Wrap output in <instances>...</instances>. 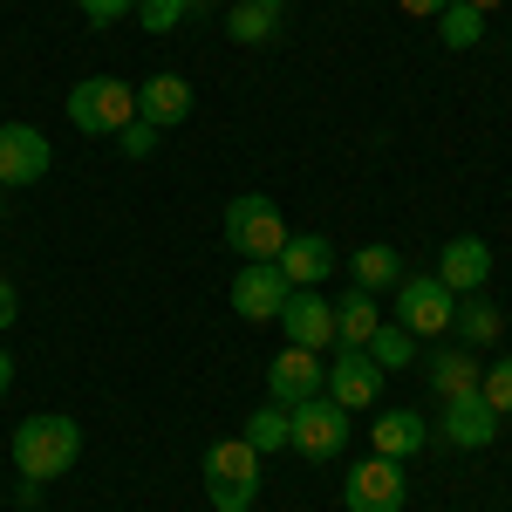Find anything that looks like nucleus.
Instances as JSON below:
<instances>
[{"label": "nucleus", "instance_id": "1", "mask_svg": "<svg viewBox=\"0 0 512 512\" xmlns=\"http://www.w3.org/2000/svg\"><path fill=\"white\" fill-rule=\"evenodd\" d=\"M76 458H82V424L76 417L41 410V417H28V424H14V472L21 478L48 485V478L76 472Z\"/></svg>", "mask_w": 512, "mask_h": 512}, {"label": "nucleus", "instance_id": "2", "mask_svg": "<svg viewBox=\"0 0 512 512\" xmlns=\"http://www.w3.org/2000/svg\"><path fill=\"white\" fill-rule=\"evenodd\" d=\"M205 499H212V512H253V499H260V451L246 437L205 444Z\"/></svg>", "mask_w": 512, "mask_h": 512}, {"label": "nucleus", "instance_id": "3", "mask_svg": "<svg viewBox=\"0 0 512 512\" xmlns=\"http://www.w3.org/2000/svg\"><path fill=\"white\" fill-rule=\"evenodd\" d=\"M219 233H226V246H233L239 260H280L287 219H280V205L267 192H239L226 205V219H219Z\"/></svg>", "mask_w": 512, "mask_h": 512}, {"label": "nucleus", "instance_id": "4", "mask_svg": "<svg viewBox=\"0 0 512 512\" xmlns=\"http://www.w3.org/2000/svg\"><path fill=\"white\" fill-rule=\"evenodd\" d=\"M62 103H69V123H76L82 137H117L123 123L137 117V89L117 76H82Z\"/></svg>", "mask_w": 512, "mask_h": 512}, {"label": "nucleus", "instance_id": "5", "mask_svg": "<svg viewBox=\"0 0 512 512\" xmlns=\"http://www.w3.org/2000/svg\"><path fill=\"white\" fill-rule=\"evenodd\" d=\"M349 431H355V424H349V410H342V403H335L328 390L287 410V451H301V458H315V465H328V458H342V444H349Z\"/></svg>", "mask_w": 512, "mask_h": 512}, {"label": "nucleus", "instance_id": "6", "mask_svg": "<svg viewBox=\"0 0 512 512\" xmlns=\"http://www.w3.org/2000/svg\"><path fill=\"white\" fill-rule=\"evenodd\" d=\"M451 308H458V294L437 274H403L396 280V328H410L417 342H424V335H444V328H451Z\"/></svg>", "mask_w": 512, "mask_h": 512}, {"label": "nucleus", "instance_id": "7", "mask_svg": "<svg viewBox=\"0 0 512 512\" xmlns=\"http://www.w3.org/2000/svg\"><path fill=\"white\" fill-rule=\"evenodd\" d=\"M451 451H485L499 437V410L485 403V390H465V396H444L437 403V424H431Z\"/></svg>", "mask_w": 512, "mask_h": 512}, {"label": "nucleus", "instance_id": "8", "mask_svg": "<svg viewBox=\"0 0 512 512\" xmlns=\"http://www.w3.org/2000/svg\"><path fill=\"white\" fill-rule=\"evenodd\" d=\"M403 499H410V478H403L396 458H369L342 478V506L349 512H403Z\"/></svg>", "mask_w": 512, "mask_h": 512}, {"label": "nucleus", "instance_id": "9", "mask_svg": "<svg viewBox=\"0 0 512 512\" xmlns=\"http://www.w3.org/2000/svg\"><path fill=\"white\" fill-rule=\"evenodd\" d=\"M48 137H41L35 123H0V192H21V185H41L48 178Z\"/></svg>", "mask_w": 512, "mask_h": 512}, {"label": "nucleus", "instance_id": "10", "mask_svg": "<svg viewBox=\"0 0 512 512\" xmlns=\"http://www.w3.org/2000/svg\"><path fill=\"white\" fill-rule=\"evenodd\" d=\"M328 390V355L315 349H287L274 355V369H267V403H280V410H294V403H308V396Z\"/></svg>", "mask_w": 512, "mask_h": 512}, {"label": "nucleus", "instance_id": "11", "mask_svg": "<svg viewBox=\"0 0 512 512\" xmlns=\"http://www.w3.org/2000/svg\"><path fill=\"white\" fill-rule=\"evenodd\" d=\"M287 274H280L274 260H246L233 274V315L239 321H280V308H287Z\"/></svg>", "mask_w": 512, "mask_h": 512}, {"label": "nucleus", "instance_id": "12", "mask_svg": "<svg viewBox=\"0 0 512 512\" xmlns=\"http://www.w3.org/2000/svg\"><path fill=\"white\" fill-rule=\"evenodd\" d=\"M280 328H287V342H294V349L328 355V349H335V301L315 294V287H294V294H287V308H280Z\"/></svg>", "mask_w": 512, "mask_h": 512}, {"label": "nucleus", "instance_id": "13", "mask_svg": "<svg viewBox=\"0 0 512 512\" xmlns=\"http://www.w3.org/2000/svg\"><path fill=\"white\" fill-rule=\"evenodd\" d=\"M328 396H335L349 417L383 396V369L369 362V349H328Z\"/></svg>", "mask_w": 512, "mask_h": 512}, {"label": "nucleus", "instance_id": "14", "mask_svg": "<svg viewBox=\"0 0 512 512\" xmlns=\"http://www.w3.org/2000/svg\"><path fill=\"white\" fill-rule=\"evenodd\" d=\"M437 280L451 287V294H485V280H492V246L478 233H458L437 246Z\"/></svg>", "mask_w": 512, "mask_h": 512}, {"label": "nucleus", "instance_id": "15", "mask_svg": "<svg viewBox=\"0 0 512 512\" xmlns=\"http://www.w3.org/2000/svg\"><path fill=\"white\" fill-rule=\"evenodd\" d=\"M274 267L287 274V287H321L328 267H335V246H328L321 233H287V246H280Z\"/></svg>", "mask_w": 512, "mask_h": 512}, {"label": "nucleus", "instance_id": "16", "mask_svg": "<svg viewBox=\"0 0 512 512\" xmlns=\"http://www.w3.org/2000/svg\"><path fill=\"white\" fill-rule=\"evenodd\" d=\"M478 376H485V362H478L465 342H451V349H431V362H424V383H431L437 403H444V396L478 390Z\"/></svg>", "mask_w": 512, "mask_h": 512}, {"label": "nucleus", "instance_id": "17", "mask_svg": "<svg viewBox=\"0 0 512 512\" xmlns=\"http://www.w3.org/2000/svg\"><path fill=\"white\" fill-rule=\"evenodd\" d=\"M369 444H376V458H417L424 444H431V424L417 417V410H383L376 424H369Z\"/></svg>", "mask_w": 512, "mask_h": 512}, {"label": "nucleus", "instance_id": "18", "mask_svg": "<svg viewBox=\"0 0 512 512\" xmlns=\"http://www.w3.org/2000/svg\"><path fill=\"white\" fill-rule=\"evenodd\" d=\"M137 117L158 123V130L185 123V117H192V82H185V76H151L144 89H137Z\"/></svg>", "mask_w": 512, "mask_h": 512}, {"label": "nucleus", "instance_id": "19", "mask_svg": "<svg viewBox=\"0 0 512 512\" xmlns=\"http://www.w3.org/2000/svg\"><path fill=\"white\" fill-rule=\"evenodd\" d=\"M376 328H383V308H376V294L349 287V294L335 301V349H362Z\"/></svg>", "mask_w": 512, "mask_h": 512}, {"label": "nucleus", "instance_id": "20", "mask_svg": "<svg viewBox=\"0 0 512 512\" xmlns=\"http://www.w3.org/2000/svg\"><path fill=\"white\" fill-rule=\"evenodd\" d=\"M499 328H506V315H499L485 294H458V308H451V335H458L465 349H485V342H499Z\"/></svg>", "mask_w": 512, "mask_h": 512}, {"label": "nucleus", "instance_id": "21", "mask_svg": "<svg viewBox=\"0 0 512 512\" xmlns=\"http://www.w3.org/2000/svg\"><path fill=\"white\" fill-rule=\"evenodd\" d=\"M226 41H239V48H267V41H280V14L260 7V0H233V7H226Z\"/></svg>", "mask_w": 512, "mask_h": 512}, {"label": "nucleus", "instance_id": "22", "mask_svg": "<svg viewBox=\"0 0 512 512\" xmlns=\"http://www.w3.org/2000/svg\"><path fill=\"white\" fill-rule=\"evenodd\" d=\"M349 274H355L362 294H383V287L403 280V260H396V246H362V253L349 260Z\"/></svg>", "mask_w": 512, "mask_h": 512}, {"label": "nucleus", "instance_id": "23", "mask_svg": "<svg viewBox=\"0 0 512 512\" xmlns=\"http://www.w3.org/2000/svg\"><path fill=\"white\" fill-rule=\"evenodd\" d=\"M362 349H369V362L390 376V369H410V355H417V335H410V328H396V321H383V328H376Z\"/></svg>", "mask_w": 512, "mask_h": 512}, {"label": "nucleus", "instance_id": "24", "mask_svg": "<svg viewBox=\"0 0 512 512\" xmlns=\"http://www.w3.org/2000/svg\"><path fill=\"white\" fill-rule=\"evenodd\" d=\"M437 35H444V48H458V55H465V48H478V41H485V14H478V7H465V0H451V7L437 14Z\"/></svg>", "mask_w": 512, "mask_h": 512}, {"label": "nucleus", "instance_id": "25", "mask_svg": "<svg viewBox=\"0 0 512 512\" xmlns=\"http://www.w3.org/2000/svg\"><path fill=\"white\" fill-rule=\"evenodd\" d=\"M246 444L267 458V451H287V410L280 403H260L253 417H246Z\"/></svg>", "mask_w": 512, "mask_h": 512}, {"label": "nucleus", "instance_id": "26", "mask_svg": "<svg viewBox=\"0 0 512 512\" xmlns=\"http://www.w3.org/2000/svg\"><path fill=\"white\" fill-rule=\"evenodd\" d=\"M185 14H192V0H137V21H144V35H171Z\"/></svg>", "mask_w": 512, "mask_h": 512}, {"label": "nucleus", "instance_id": "27", "mask_svg": "<svg viewBox=\"0 0 512 512\" xmlns=\"http://www.w3.org/2000/svg\"><path fill=\"white\" fill-rule=\"evenodd\" d=\"M158 137H164L158 123L130 117V123H123V130H117V151H123V158H130V164H144V158H151V151H158Z\"/></svg>", "mask_w": 512, "mask_h": 512}, {"label": "nucleus", "instance_id": "28", "mask_svg": "<svg viewBox=\"0 0 512 512\" xmlns=\"http://www.w3.org/2000/svg\"><path fill=\"white\" fill-rule=\"evenodd\" d=\"M478 390H485V403H492L499 417H512V355H499V362L478 376Z\"/></svg>", "mask_w": 512, "mask_h": 512}, {"label": "nucleus", "instance_id": "29", "mask_svg": "<svg viewBox=\"0 0 512 512\" xmlns=\"http://www.w3.org/2000/svg\"><path fill=\"white\" fill-rule=\"evenodd\" d=\"M76 7H82L89 28H117L123 14H137V0H76Z\"/></svg>", "mask_w": 512, "mask_h": 512}, {"label": "nucleus", "instance_id": "30", "mask_svg": "<svg viewBox=\"0 0 512 512\" xmlns=\"http://www.w3.org/2000/svg\"><path fill=\"white\" fill-rule=\"evenodd\" d=\"M396 7H403V14H417V21H437L451 0H396Z\"/></svg>", "mask_w": 512, "mask_h": 512}, {"label": "nucleus", "instance_id": "31", "mask_svg": "<svg viewBox=\"0 0 512 512\" xmlns=\"http://www.w3.org/2000/svg\"><path fill=\"white\" fill-rule=\"evenodd\" d=\"M14 308H21V301H14V287L0 280V328H14Z\"/></svg>", "mask_w": 512, "mask_h": 512}, {"label": "nucleus", "instance_id": "32", "mask_svg": "<svg viewBox=\"0 0 512 512\" xmlns=\"http://www.w3.org/2000/svg\"><path fill=\"white\" fill-rule=\"evenodd\" d=\"M14 390V362H7V349H0V396Z\"/></svg>", "mask_w": 512, "mask_h": 512}, {"label": "nucleus", "instance_id": "33", "mask_svg": "<svg viewBox=\"0 0 512 512\" xmlns=\"http://www.w3.org/2000/svg\"><path fill=\"white\" fill-rule=\"evenodd\" d=\"M465 7H478V14H492V7H506V0H465Z\"/></svg>", "mask_w": 512, "mask_h": 512}, {"label": "nucleus", "instance_id": "34", "mask_svg": "<svg viewBox=\"0 0 512 512\" xmlns=\"http://www.w3.org/2000/svg\"><path fill=\"white\" fill-rule=\"evenodd\" d=\"M260 7H274V14H280V7H287V0H260Z\"/></svg>", "mask_w": 512, "mask_h": 512}, {"label": "nucleus", "instance_id": "35", "mask_svg": "<svg viewBox=\"0 0 512 512\" xmlns=\"http://www.w3.org/2000/svg\"><path fill=\"white\" fill-rule=\"evenodd\" d=\"M0 212H7V205H0Z\"/></svg>", "mask_w": 512, "mask_h": 512}]
</instances>
